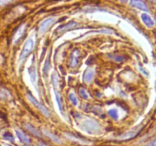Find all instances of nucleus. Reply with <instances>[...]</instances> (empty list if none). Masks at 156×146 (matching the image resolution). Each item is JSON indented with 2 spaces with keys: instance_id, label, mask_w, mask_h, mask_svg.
I'll return each mask as SVG.
<instances>
[{
  "instance_id": "1",
  "label": "nucleus",
  "mask_w": 156,
  "mask_h": 146,
  "mask_svg": "<svg viewBox=\"0 0 156 146\" xmlns=\"http://www.w3.org/2000/svg\"><path fill=\"white\" fill-rule=\"evenodd\" d=\"M56 21V18H54V17H51V18H48L47 19L44 20V21L41 22V24H40L39 30H38V32H39L40 34H43V33H45L49 28L52 26V24H54Z\"/></svg>"
},
{
  "instance_id": "2",
  "label": "nucleus",
  "mask_w": 156,
  "mask_h": 146,
  "mask_svg": "<svg viewBox=\"0 0 156 146\" xmlns=\"http://www.w3.org/2000/svg\"><path fill=\"white\" fill-rule=\"evenodd\" d=\"M34 47V41L32 39H28L26 41L25 44H24V47L22 49V51H21V55H20V61H21L22 59H24L27 56H28L29 53L31 52V50H33Z\"/></svg>"
},
{
  "instance_id": "3",
  "label": "nucleus",
  "mask_w": 156,
  "mask_h": 146,
  "mask_svg": "<svg viewBox=\"0 0 156 146\" xmlns=\"http://www.w3.org/2000/svg\"><path fill=\"white\" fill-rule=\"evenodd\" d=\"M84 129L90 133H93V132H97L98 130L100 129L98 124L95 122L92 121H85L84 123Z\"/></svg>"
},
{
  "instance_id": "4",
  "label": "nucleus",
  "mask_w": 156,
  "mask_h": 146,
  "mask_svg": "<svg viewBox=\"0 0 156 146\" xmlns=\"http://www.w3.org/2000/svg\"><path fill=\"white\" fill-rule=\"evenodd\" d=\"M28 98H29V100H30V101L33 103V104L34 105V106H36L37 107L40 109V110L42 111V113L44 114V115H46L47 116H50V113H49V111L47 110V108H46L44 106H43L41 103H40L37 100H35V99L34 98V97H32L30 94H28Z\"/></svg>"
},
{
  "instance_id": "5",
  "label": "nucleus",
  "mask_w": 156,
  "mask_h": 146,
  "mask_svg": "<svg viewBox=\"0 0 156 146\" xmlns=\"http://www.w3.org/2000/svg\"><path fill=\"white\" fill-rule=\"evenodd\" d=\"M141 129H142V128H140V127L136 128V129H133V130H131V131H129V132H126V133L123 134V135H121V136L120 137V138H121V139H123V140L130 139V138L135 137L136 135L137 134L140 132V130H141Z\"/></svg>"
},
{
  "instance_id": "6",
  "label": "nucleus",
  "mask_w": 156,
  "mask_h": 146,
  "mask_svg": "<svg viewBox=\"0 0 156 146\" xmlns=\"http://www.w3.org/2000/svg\"><path fill=\"white\" fill-rule=\"evenodd\" d=\"M141 18H142V20H143V21L144 22V24H146L148 27H152L154 26V24H155L152 18H151L148 14H146V13L142 14Z\"/></svg>"
},
{
  "instance_id": "7",
  "label": "nucleus",
  "mask_w": 156,
  "mask_h": 146,
  "mask_svg": "<svg viewBox=\"0 0 156 146\" xmlns=\"http://www.w3.org/2000/svg\"><path fill=\"white\" fill-rule=\"evenodd\" d=\"M130 3H131V5H132L134 6V7L138 8V9H141V10L146 11V12L149 11V9H148L147 5H146L145 4V2H142V1H132Z\"/></svg>"
},
{
  "instance_id": "8",
  "label": "nucleus",
  "mask_w": 156,
  "mask_h": 146,
  "mask_svg": "<svg viewBox=\"0 0 156 146\" xmlns=\"http://www.w3.org/2000/svg\"><path fill=\"white\" fill-rule=\"evenodd\" d=\"M76 24H77V23H76V22H74V21H71V22L68 23V24H66V25L59 26V27H58V29H57V31L58 32H61V31H64V30H69V29H70V28H73V27H75Z\"/></svg>"
},
{
  "instance_id": "9",
  "label": "nucleus",
  "mask_w": 156,
  "mask_h": 146,
  "mask_svg": "<svg viewBox=\"0 0 156 146\" xmlns=\"http://www.w3.org/2000/svg\"><path fill=\"white\" fill-rule=\"evenodd\" d=\"M94 71L92 69H88V71H85V75H84V81L87 83L91 82L94 77Z\"/></svg>"
},
{
  "instance_id": "10",
  "label": "nucleus",
  "mask_w": 156,
  "mask_h": 146,
  "mask_svg": "<svg viewBox=\"0 0 156 146\" xmlns=\"http://www.w3.org/2000/svg\"><path fill=\"white\" fill-rule=\"evenodd\" d=\"M16 133L17 135H18V138L21 139V141H23V142L25 143V144H29V143L30 142V138H27V137L24 134H23L21 132H20V131H16Z\"/></svg>"
},
{
  "instance_id": "11",
  "label": "nucleus",
  "mask_w": 156,
  "mask_h": 146,
  "mask_svg": "<svg viewBox=\"0 0 156 146\" xmlns=\"http://www.w3.org/2000/svg\"><path fill=\"white\" fill-rule=\"evenodd\" d=\"M26 127H27V129H28V130L30 131V132H32V133H33L34 135H37V136H39V137L41 136V133H40V132H38V131L37 130V129H35V128L32 127V126H30V125H26Z\"/></svg>"
},
{
  "instance_id": "12",
  "label": "nucleus",
  "mask_w": 156,
  "mask_h": 146,
  "mask_svg": "<svg viewBox=\"0 0 156 146\" xmlns=\"http://www.w3.org/2000/svg\"><path fill=\"white\" fill-rule=\"evenodd\" d=\"M69 97V100L70 101L72 102V103H73V105H75V106H76L78 103V99L77 97H76V96L73 93H70Z\"/></svg>"
},
{
  "instance_id": "13",
  "label": "nucleus",
  "mask_w": 156,
  "mask_h": 146,
  "mask_svg": "<svg viewBox=\"0 0 156 146\" xmlns=\"http://www.w3.org/2000/svg\"><path fill=\"white\" fill-rule=\"evenodd\" d=\"M108 114H109V115L111 116L113 119H115V120H117V119L118 118V113H117V111L114 109H110V110L108 111Z\"/></svg>"
},
{
  "instance_id": "14",
  "label": "nucleus",
  "mask_w": 156,
  "mask_h": 146,
  "mask_svg": "<svg viewBox=\"0 0 156 146\" xmlns=\"http://www.w3.org/2000/svg\"><path fill=\"white\" fill-rule=\"evenodd\" d=\"M79 94H80V95L82 96L83 98L88 99V94H87V92L85 91V90L84 89V88H80V89H79Z\"/></svg>"
},
{
  "instance_id": "15",
  "label": "nucleus",
  "mask_w": 156,
  "mask_h": 146,
  "mask_svg": "<svg viewBox=\"0 0 156 146\" xmlns=\"http://www.w3.org/2000/svg\"><path fill=\"white\" fill-rule=\"evenodd\" d=\"M146 146H156V138L152 141H151L149 143H148Z\"/></svg>"
},
{
  "instance_id": "16",
  "label": "nucleus",
  "mask_w": 156,
  "mask_h": 146,
  "mask_svg": "<svg viewBox=\"0 0 156 146\" xmlns=\"http://www.w3.org/2000/svg\"><path fill=\"white\" fill-rule=\"evenodd\" d=\"M38 146H47V145L44 144H43V143H40V144H38Z\"/></svg>"
}]
</instances>
